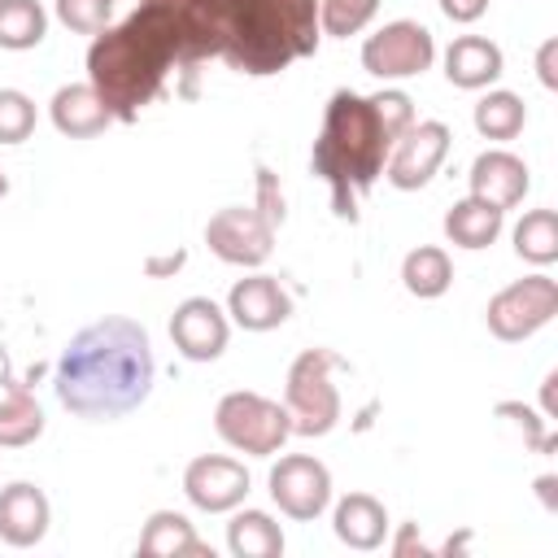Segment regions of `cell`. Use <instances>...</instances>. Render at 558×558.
Listing matches in <instances>:
<instances>
[{"instance_id":"10","label":"cell","mask_w":558,"mask_h":558,"mask_svg":"<svg viewBox=\"0 0 558 558\" xmlns=\"http://www.w3.org/2000/svg\"><path fill=\"white\" fill-rule=\"evenodd\" d=\"M266 484H270V501L296 523H310L331 506V471L310 453H283L270 466Z\"/></svg>"},{"instance_id":"2","label":"cell","mask_w":558,"mask_h":558,"mask_svg":"<svg viewBox=\"0 0 558 558\" xmlns=\"http://www.w3.org/2000/svg\"><path fill=\"white\" fill-rule=\"evenodd\" d=\"M153 340L135 318L109 314L70 336L57 362V397L74 418L109 423L140 410L153 392Z\"/></svg>"},{"instance_id":"35","label":"cell","mask_w":558,"mask_h":558,"mask_svg":"<svg viewBox=\"0 0 558 558\" xmlns=\"http://www.w3.org/2000/svg\"><path fill=\"white\" fill-rule=\"evenodd\" d=\"M558 39H545L541 44V52H536V74H541V83L545 87H558Z\"/></svg>"},{"instance_id":"9","label":"cell","mask_w":558,"mask_h":558,"mask_svg":"<svg viewBox=\"0 0 558 558\" xmlns=\"http://www.w3.org/2000/svg\"><path fill=\"white\" fill-rule=\"evenodd\" d=\"M205 244L227 266H262L275 248V222L257 205H227L205 222Z\"/></svg>"},{"instance_id":"31","label":"cell","mask_w":558,"mask_h":558,"mask_svg":"<svg viewBox=\"0 0 558 558\" xmlns=\"http://www.w3.org/2000/svg\"><path fill=\"white\" fill-rule=\"evenodd\" d=\"M109 13H113V0H57V17L74 35H100L109 26Z\"/></svg>"},{"instance_id":"15","label":"cell","mask_w":558,"mask_h":558,"mask_svg":"<svg viewBox=\"0 0 558 558\" xmlns=\"http://www.w3.org/2000/svg\"><path fill=\"white\" fill-rule=\"evenodd\" d=\"M227 314L231 323H240L244 331H270L279 323H288L292 314V296L279 288V279L270 275H248V279H235L231 292H227Z\"/></svg>"},{"instance_id":"19","label":"cell","mask_w":558,"mask_h":558,"mask_svg":"<svg viewBox=\"0 0 558 558\" xmlns=\"http://www.w3.org/2000/svg\"><path fill=\"white\" fill-rule=\"evenodd\" d=\"M331 527L336 536L349 545V549H379L384 536H388V510L371 497V493H349L336 501V514H331Z\"/></svg>"},{"instance_id":"1","label":"cell","mask_w":558,"mask_h":558,"mask_svg":"<svg viewBox=\"0 0 558 558\" xmlns=\"http://www.w3.org/2000/svg\"><path fill=\"white\" fill-rule=\"evenodd\" d=\"M192 0H140L118 26H105L87 48V83L109 105L113 122H135L170 92V74H196L201 52L187 22Z\"/></svg>"},{"instance_id":"28","label":"cell","mask_w":558,"mask_h":558,"mask_svg":"<svg viewBox=\"0 0 558 558\" xmlns=\"http://www.w3.org/2000/svg\"><path fill=\"white\" fill-rule=\"evenodd\" d=\"M375 13H379V0H318V26L331 39L357 35Z\"/></svg>"},{"instance_id":"24","label":"cell","mask_w":558,"mask_h":558,"mask_svg":"<svg viewBox=\"0 0 558 558\" xmlns=\"http://www.w3.org/2000/svg\"><path fill=\"white\" fill-rule=\"evenodd\" d=\"M48 35V13L39 0H0V48L26 52Z\"/></svg>"},{"instance_id":"36","label":"cell","mask_w":558,"mask_h":558,"mask_svg":"<svg viewBox=\"0 0 558 558\" xmlns=\"http://www.w3.org/2000/svg\"><path fill=\"white\" fill-rule=\"evenodd\" d=\"M4 192H9V174L0 170V196H4Z\"/></svg>"},{"instance_id":"6","label":"cell","mask_w":558,"mask_h":558,"mask_svg":"<svg viewBox=\"0 0 558 558\" xmlns=\"http://www.w3.org/2000/svg\"><path fill=\"white\" fill-rule=\"evenodd\" d=\"M214 427H218V436L231 445V449H240V453H248V458H270V453H279L283 445H288V436H292V418H288V410L279 405V401H270V397H262V392H227L222 401H218V410H214Z\"/></svg>"},{"instance_id":"13","label":"cell","mask_w":558,"mask_h":558,"mask_svg":"<svg viewBox=\"0 0 558 558\" xmlns=\"http://www.w3.org/2000/svg\"><path fill=\"white\" fill-rule=\"evenodd\" d=\"M183 493L196 510L205 514H227L235 510L244 497H248V471L244 462L235 458H222V453H201L187 462L183 471Z\"/></svg>"},{"instance_id":"18","label":"cell","mask_w":558,"mask_h":558,"mask_svg":"<svg viewBox=\"0 0 558 558\" xmlns=\"http://www.w3.org/2000/svg\"><path fill=\"white\" fill-rule=\"evenodd\" d=\"M501 70H506V57H501V48H497L493 39H484V35H458V39L449 44V52H445V78H449L453 87H462V92H475V87L497 83Z\"/></svg>"},{"instance_id":"23","label":"cell","mask_w":558,"mask_h":558,"mask_svg":"<svg viewBox=\"0 0 558 558\" xmlns=\"http://www.w3.org/2000/svg\"><path fill=\"white\" fill-rule=\"evenodd\" d=\"M227 549L235 558H279L283 554V527L266 510H240L227 523Z\"/></svg>"},{"instance_id":"5","label":"cell","mask_w":558,"mask_h":558,"mask_svg":"<svg viewBox=\"0 0 558 558\" xmlns=\"http://www.w3.org/2000/svg\"><path fill=\"white\" fill-rule=\"evenodd\" d=\"M340 357L331 349H305L288 366L283 410L292 418V436H327L340 423V392L331 384V371Z\"/></svg>"},{"instance_id":"29","label":"cell","mask_w":558,"mask_h":558,"mask_svg":"<svg viewBox=\"0 0 558 558\" xmlns=\"http://www.w3.org/2000/svg\"><path fill=\"white\" fill-rule=\"evenodd\" d=\"M35 131V100L17 87H0V144H22Z\"/></svg>"},{"instance_id":"4","label":"cell","mask_w":558,"mask_h":558,"mask_svg":"<svg viewBox=\"0 0 558 558\" xmlns=\"http://www.w3.org/2000/svg\"><path fill=\"white\" fill-rule=\"evenodd\" d=\"M392 140L384 135L371 96H357L349 87L331 92L327 109H323V131L314 140L310 166L314 174L331 187V205L340 218H353V192H366L388 161Z\"/></svg>"},{"instance_id":"34","label":"cell","mask_w":558,"mask_h":558,"mask_svg":"<svg viewBox=\"0 0 558 558\" xmlns=\"http://www.w3.org/2000/svg\"><path fill=\"white\" fill-rule=\"evenodd\" d=\"M440 13L449 17V22H475V17H484L488 13V0H440Z\"/></svg>"},{"instance_id":"14","label":"cell","mask_w":558,"mask_h":558,"mask_svg":"<svg viewBox=\"0 0 558 558\" xmlns=\"http://www.w3.org/2000/svg\"><path fill=\"white\" fill-rule=\"evenodd\" d=\"M466 179H471V196H475V201H488V205H497V209L519 205V201L527 196V187H532L527 161L514 157V153H506V148L480 153V157L471 161V174H466Z\"/></svg>"},{"instance_id":"26","label":"cell","mask_w":558,"mask_h":558,"mask_svg":"<svg viewBox=\"0 0 558 558\" xmlns=\"http://www.w3.org/2000/svg\"><path fill=\"white\" fill-rule=\"evenodd\" d=\"M523 122H527V105H523V96H514V92H488V96H480V105H475V131H480L484 140L506 144V140H514V135L523 131Z\"/></svg>"},{"instance_id":"7","label":"cell","mask_w":558,"mask_h":558,"mask_svg":"<svg viewBox=\"0 0 558 558\" xmlns=\"http://www.w3.org/2000/svg\"><path fill=\"white\" fill-rule=\"evenodd\" d=\"M558 314V283L549 275H523L514 283H506L488 310H484V323L497 340L514 344V340H527L536 336L549 318Z\"/></svg>"},{"instance_id":"27","label":"cell","mask_w":558,"mask_h":558,"mask_svg":"<svg viewBox=\"0 0 558 558\" xmlns=\"http://www.w3.org/2000/svg\"><path fill=\"white\" fill-rule=\"evenodd\" d=\"M514 253L532 266L558 262V214L554 209H527L514 227Z\"/></svg>"},{"instance_id":"16","label":"cell","mask_w":558,"mask_h":558,"mask_svg":"<svg viewBox=\"0 0 558 558\" xmlns=\"http://www.w3.org/2000/svg\"><path fill=\"white\" fill-rule=\"evenodd\" d=\"M48 497L44 488L26 484V480H13L0 488V541L13 545V549H31L48 536Z\"/></svg>"},{"instance_id":"12","label":"cell","mask_w":558,"mask_h":558,"mask_svg":"<svg viewBox=\"0 0 558 558\" xmlns=\"http://www.w3.org/2000/svg\"><path fill=\"white\" fill-rule=\"evenodd\" d=\"M170 340L187 362H214V357H222V349L231 340V318L218 301L187 296L170 314Z\"/></svg>"},{"instance_id":"11","label":"cell","mask_w":558,"mask_h":558,"mask_svg":"<svg viewBox=\"0 0 558 558\" xmlns=\"http://www.w3.org/2000/svg\"><path fill=\"white\" fill-rule=\"evenodd\" d=\"M449 126L440 118H427V122H414L401 140H392L388 148V161H384V174L392 187L401 192H414L423 183H432V174L440 170L445 153H449Z\"/></svg>"},{"instance_id":"3","label":"cell","mask_w":558,"mask_h":558,"mask_svg":"<svg viewBox=\"0 0 558 558\" xmlns=\"http://www.w3.org/2000/svg\"><path fill=\"white\" fill-rule=\"evenodd\" d=\"M192 39L201 61L222 57L231 70L266 78L318 52V0H192Z\"/></svg>"},{"instance_id":"8","label":"cell","mask_w":558,"mask_h":558,"mask_svg":"<svg viewBox=\"0 0 558 558\" xmlns=\"http://www.w3.org/2000/svg\"><path fill=\"white\" fill-rule=\"evenodd\" d=\"M432 61H436V39H432V31L423 22H410V17L379 26L362 44V70L384 78V83L414 78V74L432 70Z\"/></svg>"},{"instance_id":"20","label":"cell","mask_w":558,"mask_h":558,"mask_svg":"<svg viewBox=\"0 0 558 558\" xmlns=\"http://www.w3.org/2000/svg\"><path fill=\"white\" fill-rule=\"evenodd\" d=\"M140 554L148 558H214L209 545L196 536V527L179 514V510H157L148 514L144 532H140Z\"/></svg>"},{"instance_id":"17","label":"cell","mask_w":558,"mask_h":558,"mask_svg":"<svg viewBox=\"0 0 558 558\" xmlns=\"http://www.w3.org/2000/svg\"><path fill=\"white\" fill-rule=\"evenodd\" d=\"M48 118H52V126L65 140H92V135H100L113 122L109 105L100 100V92L92 83H65V87H57L52 92V105H48Z\"/></svg>"},{"instance_id":"32","label":"cell","mask_w":558,"mask_h":558,"mask_svg":"<svg viewBox=\"0 0 558 558\" xmlns=\"http://www.w3.org/2000/svg\"><path fill=\"white\" fill-rule=\"evenodd\" d=\"M497 418H514V423H523V432H527V445L532 449H541V453H549V436H545V427H541V418L527 410V405H519V401H501L497 405Z\"/></svg>"},{"instance_id":"33","label":"cell","mask_w":558,"mask_h":558,"mask_svg":"<svg viewBox=\"0 0 558 558\" xmlns=\"http://www.w3.org/2000/svg\"><path fill=\"white\" fill-rule=\"evenodd\" d=\"M257 209H262L270 222H283V196L275 192L270 170H257Z\"/></svg>"},{"instance_id":"30","label":"cell","mask_w":558,"mask_h":558,"mask_svg":"<svg viewBox=\"0 0 558 558\" xmlns=\"http://www.w3.org/2000/svg\"><path fill=\"white\" fill-rule=\"evenodd\" d=\"M371 109H375V118H379V126H384L388 140H401V135L414 126V100H410L401 87L375 92V96H371Z\"/></svg>"},{"instance_id":"22","label":"cell","mask_w":558,"mask_h":558,"mask_svg":"<svg viewBox=\"0 0 558 558\" xmlns=\"http://www.w3.org/2000/svg\"><path fill=\"white\" fill-rule=\"evenodd\" d=\"M401 283H405V292L418 296V301H436V296H445L449 283H453V262H449V253L436 248V244H418V248H410L405 262H401Z\"/></svg>"},{"instance_id":"25","label":"cell","mask_w":558,"mask_h":558,"mask_svg":"<svg viewBox=\"0 0 558 558\" xmlns=\"http://www.w3.org/2000/svg\"><path fill=\"white\" fill-rule=\"evenodd\" d=\"M44 436V410L26 388L0 397V449H22Z\"/></svg>"},{"instance_id":"21","label":"cell","mask_w":558,"mask_h":558,"mask_svg":"<svg viewBox=\"0 0 558 558\" xmlns=\"http://www.w3.org/2000/svg\"><path fill=\"white\" fill-rule=\"evenodd\" d=\"M501 222H506V209L466 196V201H453V209L445 214V235L458 248H488L501 235Z\"/></svg>"}]
</instances>
